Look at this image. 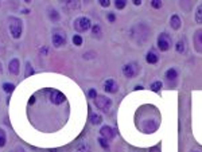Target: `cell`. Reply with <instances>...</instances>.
<instances>
[{"label": "cell", "mask_w": 202, "mask_h": 152, "mask_svg": "<svg viewBox=\"0 0 202 152\" xmlns=\"http://www.w3.org/2000/svg\"><path fill=\"white\" fill-rule=\"evenodd\" d=\"M160 124V114L156 108L151 105H144L136 112V127L144 133L155 132Z\"/></svg>", "instance_id": "obj_1"}, {"label": "cell", "mask_w": 202, "mask_h": 152, "mask_svg": "<svg viewBox=\"0 0 202 152\" xmlns=\"http://www.w3.org/2000/svg\"><path fill=\"white\" fill-rule=\"evenodd\" d=\"M8 27H10V32L12 35V38L19 39L22 36V28H23V23L19 18L15 16H10L8 18Z\"/></svg>", "instance_id": "obj_2"}, {"label": "cell", "mask_w": 202, "mask_h": 152, "mask_svg": "<svg viewBox=\"0 0 202 152\" xmlns=\"http://www.w3.org/2000/svg\"><path fill=\"white\" fill-rule=\"evenodd\" d=\"M158 47H159L160 51H167L170 50L171 44H172V40H171V36L167 34V32H162V34L158 36Z\"/></svg>", "instance_id": "obj_3"}, {"label": "cell", "mask_w": 202, "mask_h": 152, "mask_svg": "<svg viewBox=\"0 0 202 152\" xmlns=\"http://www.w3.org/2000/svg\"><path fill=\"white\" fill-rule=\"evenodd\" d=\"M90 19L86 16H80L74 20V30L77 32H86L90 28Z\"/></svg>", "instance_id": "obj_4"}, {"label": "cell", "mask_w": 202, "mask_h": 152, "mask_svg": "<svg viewBox=\"0 0 202 152\" xmlns=\"http://www.w3.org/2000/svg\"><path fill=\"white\" fill-rule=\"evenodd\" d=\"M94 105H96L97 109H100L101 112L108 113L112 106V101H111V98L105 97V96H97V98L94 100Z\"/></svg>", "instance_id": "obj_5"}, {"label": "cell", "mask_w": 202, "mask_h": 152, "mask_svg": "<svg viewBox=\"0 0 202 152\" xmlns=\"http://www.w3.org/2000/svg\"><path fill=\"white\" fill-rule=\"evenodd\" d=\"M139 64H135V62H131V64H126L123 66V74L124 77H127V78H135L136 77V74L139 73Z\"/></svg>", "instance_id": "obj_6"}, {"label": "cell", "mask_w": 202, "mask_h": 152, "mask_svg": "<svg viewBox=\"0 0 202 152\" xmlns=\"http://www.w3.org/2000/svg\"><path fill=\"white\" fill-rule=\"evenodd\" d=\"M51 42H53V46L54 47H62V46H65L66 44V34H65V31H56L53 34V38H51Z\"/></svg>", "instance_id": "obj_7"}, {"label": "cell", "mask_w": 202, "mask_h": 152, "mask_svg": "<svg viewBox=\"0 0 202 152\" xmlns=\"http://www.w3.org/2000/svg\"><path fill=\"white\" fill-rule=\"evenodd\" d=\"M102 89L106 92V93H116L119 90V86H117V82L115 80H106L104 84H102Z\"/></svg>", "instance_id": "obj_8"}, {"label": "cell", "mask_w": 202, "mask_h": 152, "mask_svg": "<svg viewBox=\"0 0 202 152\" xmlns=\"http://www.w3.org/2000/svg\"><path fill=\"white\" fill-rule=\"evenodd\" d=\"M50 93V101L53 104H56V105H60L65 101V96L61 93V92L58 90H49Z\"/></svg>", "instance_id": "obj_9"}, {"label": "cell", "mask_w": 202, "mask_h": 152, "mask_svg": "<svg viewBox=\"0 0 202 152\" xmlns=\"http://www.w3.org/2000/svg\"><path fill=\"white\" fill-rule=\"evenodd\" d=\"M100 135H101V138H104L106 140H112L115 138V131H113L111 127H108V125H104V127L100 129Z\"/></svg>", "instance_id": "obj_10"}, {"label": "cell", "mask_w": 202, "mask_h": 152, "mask_svg": "<svg viewBox=\"0 0 202 152\" xmlns=\"http://www.w3.org/2000/svg\"><path fill=\"white\" fill-rule=\"evenodd\" d=\"M194 47L198 53H202V28L197 30L194 34Z\"/></svg>", "instance_id": "obj_11"}, {"label": "cell", "mask_w": 202, "mask_h": 152, "mask_svg": "<svg viewBox=\"0 0 202 152\" xmlns=\"http://www.w3.org/2000/svg\"><path fill=\"white\" fill-rule=\"evenodd\" d=\"M8 69H10V72L12 73L14 76H18L19 72H20V62H19V59H18V58L11 59L10 65H8Z\"/></svg>", "instance_id": "obj_12"}, {"label": "cell", "mask_w": 202, "mask_h": 152, "mask_svg": "<svg viewBox=\"0 0 202 152\" xmlns=\"http://www.w3.org/2000/svg\"><path fill=\"white\" fill-rule=\"evenodd\" d=\"M170 26L174 30H179L182 27V20H181V18L178 16V15H172L171 16V19H170Z\"/></svg>", "instance_id": "obj_13"}, {"label": "cell", "mask_w": 202, "mask_h": 152, "mask_svg": "<svg viewBox=\"0 0 202 152\" xmlns=\"http://www.w3.org/2000/svg\"><path fill=\"white\" fill-rule=\"evenodd\" d=\"M146 61L148 62V64L151 65H155L158 61H159V55H158L156 53H154V51H148L146 55Z\"/></svg>", "instance_id": "obj_14"}, {"label": "cell", "mask_w": 202, "mask_h": 152, "mask_svg": "<svg viewBox=\"0 0 202 152\" xmlns=\"http://www.w3.org/2000/svg\"><path fill=\"white\" fill-rule=\"evenodd\" d=\"M166 80L168 81V82H172V81H175L177 80V77H178V73H177V70L175 69H168L167 72H166Z\"/></svg>", "instance_id": "obj_15"}, {"label": "cell", "mask_w": 202, "mask_h": 152, "mask_svg": "<svg viewBox=\"0 0 202 152\" xmlns=\"http://www.w3.org/2000/svg\"><path fill=\"white\" fill-rule=\"evenodd\" d=\"M90 121H92V124H94V125L101 124L102 117H101L98 113H92V116H90Z\"/></svg>", "instance_id": "obj_16"}, {"label": "cell", "mask_w": 202, "mask_h": 152, "mask_svg": "<svg viewBox=\"0 0 202 152\" xmlns=\"http://www.w3.org/2000/svg\"><path fill=\"white\" fill-rule=\"evenodd\" d=\"M162 86H163V84L160 82V81H155V82H152L151 84V90L152 92H155V93H159L160 92V89H162Z\"/></svg>", "instance_id": "obj_17"}, {"label": "cell", "mask_w": 202, "mask_h": 152, "mask_svg": "<svg viewBox=\"0 0 202 152\" xmlns=\"http://www.w3.org/2000/svg\"><path fill=\"white\" fill-rule=\"evenodd\" d=\"M196 22L198 24H202V4L197 7V12H196Z\"/></svg>", "instance_id": "obj_18"}, {"label": "cell", "mask_w": 202, "mask_h": 152, "mask_svg": "<svg viewBox=\"0 0 202 152\" xmlns=\"http://www.w3.org/2000/svg\"><path fill=\"white\" fill-rule=\"evenodd\" d=\"M49 18L54 22H58L60 20V12H58L57 10H50L49 11Z\"/></svg>", "instance_id": "obj_19"}, {"label": "cell", "mask_w": 202, "mask_h": 152, "mask_svg": "<svg viewBox=\"0 0 202 152\" xmlns=\"http://www.w3.org/2000/svg\"><path fill=\"white\" fill-rule=\"evenodd\" d=\"M92 35H93V38H101V28L97 24H94L92 28Z\"/></svg>", "instance_id": "obj_20"}, {"label": "cell", "mask_w": 202, "mask_h": 152, "mask_svg": "<svg viewBox=\"0 0 202 152\" xmlns=\"http://www.w3.org/2000/svg\"><path fill=\"white\" fill-rule=\"evenodd\" d=\"M3 89H4L6 93H12V92L15 90V85L10 84V82H6V84H3Z\"/></svg>", "instance_id": "obj_21"}, {"label": "cell", "mask_w": 202, "mask_h": 152, "mask_svg": "<svg viewBox=\"0 0 202 152\" xmlns=\"http://www.w3.org/2000/svg\"><path fill=\"white\" fill-rule=\"evenodd\" d=\"M82 42H84V39H82V36H81L80 34L73 35V44H76V46H81Z\"/></svg>", "instance_id": "obj_22"}, {"label": "cell", "mask_w": 202, "mask_h": 152, "mask_svg": "<svg viewBox=\"0 0 202 152\" xmlns=\"http://www.w3.org/2000/svg\"><path fill=\"white\" fill-rule=\"evenodd\" d=\"M175 50H177V53L182 54L183 51H185V43H183V40H178L177 44H175Z\"/></svg>", "instance_id": "obj_23"}, {"label": "cell", "mask_w": 202, "mask_h": 152, "mask_svg": "<svg viewBox=\"0 0 202 152\" xmlns=\"http://www.w3.org/2000/svg\"><path fill=\"white\" fill-rule=\"evenodd\" d=\"M6 142H7V136H6V132L0 128V147H4L6 146Z\"/></svg>", "instance_id": "obj_24"}, {"label": "cell", "mask_w": 202, "mask_h": 152, "mask_svg": "<svg viewBox=\"0 0 202 152\" xmlns=\"http://www.w3.org/2000/svg\"><path fill=\"white\" fill-rule=\"evenodd\" d=\"M126 6H127L126 0H116V2H115V7H116L117 10H123Z\"/></svg>", "instance_id": "obj_25"}, {"label": "cell", "mask_w": 202, "mask_h": 152, "mask_svg": "<svg viewBox=\"0 0 202 152\" xmlns=\"http://www.w3.org/2000/svg\"><path fill=\"white\" fill-rule=\"evenodd\" d=\"M98 142H100V146H101L102 148H104V150L109 151V144H108V140L104 139V138H100V139H98Z\"/></svg>", "instance_id": "obj_26"}, {"label": "cell", "mask_w": 202, "mask_h": 152, "mask_svg": "<svg viewBox=\"0 0 202 152\" xmlns=\"http://www.w3.org/2000/svg\"><path fill=\"white\" fill-rule=\"evenodd\" d=\"M31 74H34V69H32V66L30 62H27V69H26V77H30Z\"/></svg>", "instance_id": "obj_27"}, {"label": "cell", "mask_w": 202, "mask_h": 152, "mask_svg": "<svg viewBox=\"0 0 202 152\" xmlns=\"http://www.w3.org/2000/svg\"><path fill=\"white\" fill-rule=\"evenodd\" d=\"M151 6L154 7V8L159 10L160 7H162V2H159V0H152V2H151Z\"/></svg>", "instance_id": "obj_28"}, {"label": "cell", "mask_w": 202, "mask_h": 152, "mask_svg": "<svg viewBox=\"0 0 202 152\" xmlns=\"http://www.w3.org/2000/svg\"><path fill=\"white\" fill-rule=\"evenodd\" d=\"M89 98H92V100L97 98V92L94 90V89H90V90H89Z\"/></svg>", "instance_id": "obj_29"}, {"label": "cell", "mask_w": 202, "mask_h": 152, "mask_svg": "<svg viewBox=\"0 0 202 152\" xmlns=\"http://www.w3.org/2000/svg\"><path fill=\"white\" fill-rule=\"evenodd\" d=\"M88 151H89V148H88L86 144H81L78 147V152H88Z\"/></svg>", "instance_id": "obj_30"}, {"label": "cell", "mask_w": 202, "mask_h": 152, "mask_svg": "<svg viewBox=\"0 0 202 152\" xmlns=\"http://www.w3.org/2000/svg\"><path fill=\"white\" fill-rule=\"evenodd\" d=\"M108 20L111 22V23H113V22L116 20V15L113 14V12H111V14H108Z\"/></svg>", "instance_id": "obj_31"}, {"label": "cell", "mask_w": 202, "mask_h": 152, "mask_svg": "<svg viewBox=\"0 0 202 152\" xmlns=\"http://www.w3.org/2000/svg\"><path fill=\"white\" fill-rule=\"evenodd\" d=\"M100 4H101L102 7H109V4H111V3H109L108 0H101V2H100Z\"/></svg>", "instance_id": "obj_32"}, {"label": "cell", "mask_w": 202, "mask_h": 152, "mask_svg": "<svg viewBox=\"0 0 202 152\" xmlns=\"http://www.w3.org/2000/svg\"><path fill=\"white\" fill-rule=\"evenodd\" d=\"M150 152H160V148H159V146H156V147H152L151 150H150Z\"/></svg>", "instance_id": "obj_33"}, {"label": "cell", "mask_w": 202, "mask_h": 152, "mask_svg": "<svg viewBox=\"0 0 202 152\" xmlns=\"http://www.w3.org/2000/svg\"><path fill=\"white\" fill-rule=\"evenodd\" d=\"M12 152H26V151H24L22 147H16V148H15V150H14Z\"/></svg>", "instance_id": "obj_34"}, {"label": "cell", "mask_w": 202, "mask_h": 152, "mask_svg": "<svg viewBox=\"0 0 202 152\" xmlns=\"http://www.w3.org/2000/svg\"><path fill=\"white\" fill-rule=\"evenodd\" d=\"M134 4H135V6H140V4H142V2H140V0H135Z\"/></svg>", "instance_id": "obj_35"}, {"label": "cell", "mask_w": 202, "mask_h": 152, "mask_svg": "<svg viewBox=\"0 0 202 152\" xmlns=\"http://www.w3.org/2000/svg\"><path fill=\"white\" fill-rule=\"evenodd\" d=\"M135 89H136V90H138V89H143V86H142V85H136V86H135Z\"/></svg>", "instance_id": "obj_36"}, {"label": "cell", "mask_w": 202, "mask_h": 152, "mask_svg": "<svg viewBox=\"0 0 202 152\" xmlns=\"http://www.w3.org/2000/svg\"><path fill=\"white\" fill-rule=\"evenodd\" d=\"M34 101H35V97H31L30 98V104H34Z\"/></svg>", "instance_id": "obj_37"}, {"label": "cell", "mask_w": 202, "mask_h": 152, "mask_svg": "<svg viewBox=\"0 0 202 152\" xmlns=\"http://www.w3.org/2000/svg\"><path fill=\"white\" fill-rule=\"evenodd\" d=\"M2 72H3V66H2V62H0V74H2Z\"/></svg>", "instance_id": "obj_38"}, {"label": "cell", "mask_w": 202, "mask_h": 152, "mask_svg": "<svg viewBox=\"0 0 202 152\" xmlns=\"http://www.w3.org/2000/svg\"><path fill=\"white\" fill-rule=\"evenodd\" d=\"M194 152H198V151H194Z\"/></svg>", "instance_id": "obj_39"}]
</instances>
